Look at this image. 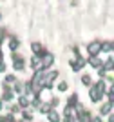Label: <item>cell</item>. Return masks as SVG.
Segmentation results:
<instances>
[{"mask_svg":"<svg viewBox=\"0 0 114 122\" xmlns=\"http://www.w3.org/2000/svg\"><path fill=\"white\" fill-rule=\"evenodd\" d=\"M103 93H105V82L100 80L98 84L91 89V100H92V102H98L100 98L103 97Z\"/></svg>","mask_w":114,"mask_h":122,"instance_id":"6da1fadb","label":"cell"},{"mask_svg":"<svg viewBox=\"0 0 114 122\" xmlns=\"http://www.w3.org/2000/svg\"><path fill=\"white\" fill-rule=\"evenodd\" d=\"M100 47H101V42H92V44H89V53L92 56H96L100 53Z\"/></svg>","mask_w":114,"mask_h":122,"instance_id":"7a4b0ae2","label":"cell"},{"mask_svg":"<svg viewBox=\"0 0 114 122\" xmlns=\"http://www.w3.org/2000/svg\"><path fill=\"white\" fill-rule=\"evenodd\" d=\"M42 58H44V64H42V67H49L51 64H53V60H55V58H53V55H49L47 51L42 55Z\"/></svg>","mask_w":114,"mask_h":122,"instance_id":"3957f363","label":"cell"},{"mask_svg":"<svg viewBox=\"0 0 114 122\" xmlns=\"http://www.w3.org/2000/svg\"><path fill=\"white\" fill-rule=\"evenodd\" d=\"M13 60H15V69H24V58H20L18 55H13Z\"/></svg>","mask_w":114,"mask_h":122,"instance_id":"277c9868","label":"cell"},{"mask_svg":"<svg viewBox=\"0 0 114 122\" xmlns=\"http://www.w3.org/2000/svg\"><path fill=\"white\" fill-rule=\"evenodd\" d=\"M83 66H85V60L82 58V56H80L76 62H73V69H74V71H80V69H82Z\"/></svg>","mask_w":114,"mask_h":122,"instance_id":"5b68a950","label":"cell"},{"mask_svg":"<svg viewBox=\"0 0 114 122\" xmlns=\"http://www.w3.org/2000/svg\"><path fill=\"white\" fill-rule=\"evenodd\" d=\"M13 98V91L7 86H4V100H11Z\"/></svg>","mask_w":114,"mask_h":122,"instance_id":"8992f818","label":"cell"},{"mask_svg":"<svg viewBox=\"0 0 114 122\" xmlns=\"http://www.w3.org/2000/svg\"><path fill=\"white\" fill-rule=\"evenodd\" d=\"M110 111H112V104H105V106L101 107V115H109Z\"/></svg>","mask_w":114,"mask_h":122,"instance_id":"52a82bcc","label":"cell"},{"mask_svg":"<svg viewBox=\"0 0 114 122\" xmlns=\"http://www.w3.org/2000/svg\"><path fill=\"white\" fill-rule=\"evenodd\" d=\"M110 49H112V42H105V44H101V47H100V51H107V53H109Z\"/></svg>","mask_w":114,"mask_h":122,"instance_id":"ba28073f","label":"cell"},{"mask_svg":"<svg viewBox=\"0 0 114 122\" xmlns=\"http://www.w3.org/2000/svg\"><path fill=\"white\" fill-rule=\"evenodd\" d=\"M91 64H92V67H100L101 66V60L98 56H91Z\"/></svg>","mask_w":114,"mask_h":122,"instance_id":"9c48e42d","label":"cell"},{"mask_svg":"<svg viewBox=\"0 0 114 122\" xmlns=\"http://www.w3.org/2000/svg\"><path fill=\"white\" fill-rule=\"evenodd\" d=\"M9 47H11V49H13V51H15L16 47H18V40H16V38H13V40L9 42Z\"/></svg>","mask_w":114,"mask_h":122,"instance_id":"30bf717a","label":"cell"},{"mask_svg":"<svg viewBox=\"0 0 114 122\" xmlns=\"http://www.w3.org/2000/svg\"><path fill=\"white\" fill-rule=\"evenodd\" d=\"M49 120H51V122H58V115H56L55 111H51V113H49Z\"/></svg>","mask_w":114,"mask_h":122,"instance_id":"8fae6325","label":"cell"},{"mask_svg":"<svg viewBox=\"0 0 114 122\" xmlns=\"http://www.w3.org/2000/svg\"><path fill=\"white\" fill-rule=\"evenodd\" d=\"M103 66H105V69H112V56H109V60L105 62Z\"/></svg>","mask_w":114,"mask_h":122,"instance_id":"7c38bea8","label":"cell"},{"mask_svg":"<svg viewBox=\"0 0 114 122\" xmlns=\"http://www.w3.org/2000/svg\"><path fill=\"white\" fill-rule=\"evenodd\" d=\"M40 111H42V113H51V106H49V104H44Z\"/></svg>","mask_w":114,"mask_h":122,"instance_id":"4fadbf2b","label":"cell"},{"mask_svg":"<svg viewBox=\"0 0 114 122\" xmlns=\"http://www.w3.org/2000/svg\"><path fill=\"white\" fill-rule=\"evenodd\" d=\"M20 106H22V107H25V106H27V104H29V102H27V98H24V97H20Z\"/></svg>","mask_w":114,"mask_h":122,"instance_id":"5bb4252c","label":"cell"},{"mask_svg":"<svg viewBox=\"0 0 114 122\" xmlns=\"http://www.w3.org/2000/svg\"><path fill=\"white\" fill-rule=\"evenodd\" d=\"M82 82H83L85 86H89V84H91V76H87V75H85L83 78H82Z\"/></svg>","mask_w":114,"mask_h":122,"instance_id":"9a60e30c","label":"cell"},{"mask_svg":"<svg viewBox=\"0 0 114 122\" xmlns=\"http://www.w3.org/2000/svg\"><path fill=\"white\" fill-rule=\"evenodd\" d=\"M65 89H67V84H65V82H62V84H60V91H65Z\"/></svg>","mask_w":114,"mask_h":122,"instance_id":"2e32d148","label":"cell"},{"mask_svg":"<svg viewBox=\"0 0 114 122\" xmlns=\"http://www.w3.org/2000/svg\"><path fill=\"white\" fill-rule=\"evenodd\" d=\"M5 80H7V82H15L16 78H15V76H13V75H9V76H7V78H5Z\"/></svg>","mask_w":114,"mask_h":122,"instance_id":"e0dca14e","label":"cell"},{"mask_svg":"<svg viewBox=\"0 0 114 122\" xmlns=\"http://www.w3.org/2000/svg\"><path fill=\"white\" fill-rule=\"evenodd\" d=\"M91 122H101V120H100V118H92Z\"/></svg>","mask_w":114,"mask_h":122,"instance_id":"ac0fdd59","label":"cell"},{"mask_svg":"<svg viewBox=\"0 0 114 122\" xmlns=\"http://www.w3.org/2000/svg\"><path fill=\"white\" fill-rule=\"evenodd\" d=\"M0 64H2V51H0Z\"/></svg>","mask_w":114,"mask_h":122,"instance_id":"d6986e66","label":"cell"}]
</instances>
